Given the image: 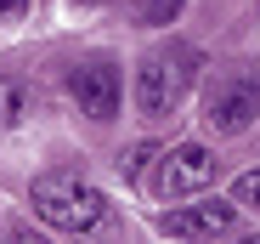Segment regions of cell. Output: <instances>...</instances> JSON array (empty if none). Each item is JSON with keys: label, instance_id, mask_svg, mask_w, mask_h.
I'll return each instance as SVG.
<instances>
[{"label": "cell", "instance_id": "6da1fadb", "mask_svg": "<svg viewBox=\"0 0 260 244\" xmlns=\"http://www.w3.org/2000/svg\"><path fill=\"white\" fill-rule=\"evenodd\" d=\"M28 205H34L40 222L57 227V233H91V227L108 216V193H102L96 182L74 176V171H51V176L34 182Z\"/></svg>", "mask_w": 260, "mask_h": 244}, {"label": "cell", "instance_id": "7a4b0ae2", "mask_svg": "<svg viewBox=\"0 0 260 244\" xmlns=\"http://www.w3.org/2000/svg\"><path fill=\"white\" fill-rule=\"evenodd\" d=\"M192 79H198V51L192 46H158V51H147L142 68H136V108L147 119L176 114V102L192 91Z\"/></svg>", "mask_w": 260, "mask_h": 244}, {"label": "cell", "instance_id": "3957f363", "mask_svg": "<svg viewBox=\"0 0 260 244\" xmlns=\"http://www.w3.org/2000/svg\"><path fill=\"white\" fill-rule=\"evenodd\" d=\"M215 176H221V159H215L204 142H181V148L158 153V171H153V193L164 199V205H176V199H192V193H204Z\"/></svg>", "mask_w": 260, "mask_h": 244}, {"label": "cell", "instance_id": "277c9868", "mask_svg": "<svg viewBox=\"0 0 260 244\" xmlns=\"http://www.w3.org/2000/svg\"><path fill=\"white\" fill-rule=\"evenodd\" d=\"M254 119H260V86H254V79L232 74V79H215V86H209V97H204V125L209 131L243 137Z\"/></svg>", "mask_w": 260, "mask_h": 244}, {"label": "cell", "instance_id": "5b68a950", "mask_svg": "<svg viewBox=\"0 0 260 244\" xmlns=\"http://www.w3.org/2000/svg\"><path fill=\"white\" fill-rule=\"evenodd\" d=\"M68 91H74L79 114H91V119H113V114H119V74H113V63H102V57L79 63V68L68 74Z\"/></svg>", "mask_w": 260, "mask_h": 244}, {"label": "cell", "instance_id": "8992f818", "mask_svg": "<svg viewBox=\"0 0 260 244\" xmlns=\"http://www.w3.org/2000/svg\"><path fill=\"white\" fill-rule=\"evenodd\" d=\"M232 227H238V205H221V199L164 216V233L170 238H215V233H232Z\"/></svg>", "mask_w": 260, "mask_h": 244}, {"label": "cell", "instance_id": "52a82bcc", "mask_svg": "<svg viewBox=\"0 0 260 244\" xmlns=\"http://www.w3.org/2000/svg\"><path fill=\"white\" fill-rule=\"evenodd\" d=\"M34 86L23 74H0V131H12V125H23V119L34 114Z\"/></svg>", "mask_w": 260, "mask_h": 244}, {"label": "cell", "instance_id": "ba28073f", "mask_svg": "<svg viewBox=\"0 0 260 244\" xmlns=\"http://www.w3.org/2000/svg\"><path fill=\"white\" fill-rule=\"evenodd\" d=\"M187 0H136V23L142 29H164V23H176L181 17Z\"/></svg>", "mask_w": 260, "mask_h": 244}, {"label": "cell", "instance_id": "9c48e42d", "mask_svg": "<svg viewBox=\"0 0 260 244\" xmlns=\"http://www.w3.org/2000/svg\"><path fill=\"white\" fill-rule=\"evenodd\" d=\"M153 159H158V148H153V142H136L130 153H119V171H124V176H142Z\"/></svg>", "mask_w": 260, "mask_h": 244}, {"label": "cell", "instance_id": "30bf717a", "mask_svg": "<svg viewBox=\"0 0 260 244\" xmlns=\"http://www.w3.org/2000/svg\"><path fill=\"white\" fill-rule=\"evenodd\" d=\"M232 205L260 210V171H243V176H238V187H232Z\"/></svg>", "mask_w": 260, "mask_h": 244}, {"label": "cell", "instance_id": "8fae6325", "mask_svg": "<svg viewBox=\"0 0 260 244\" xmlns=\"http://www.w3.org/2000/svg\"><path fill=\"white\" fill-rule=\"evenodd\" d=\"M28 12V0H0V23H17Z\"/></svg>", "mask_w": 260, "mask_h": 244}, {"label": "cell", "instance_id": "7c38bea8", "mask_svg": "<svg viewBox=\"0 0 260 244\" xmlns=\"http://www.w3.org/2000/svg\"><path fill=\"white\" fill-rule=\"evenodd\" d=\"M79 6H113V0H79Z\"/></svg>", "mask_w": 260, "mask_h": 244}]
</instances>
